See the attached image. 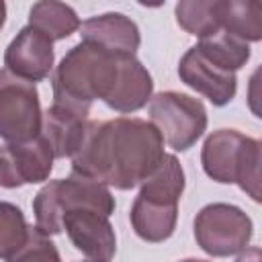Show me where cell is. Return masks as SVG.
Wrapping results in <instances>:
<instances>
[{
    "instance_id": "obj_23",
    "label": "cell",
    "mask_w": 262,
    "mask_h": 262,
    "mask_svg": "<svg viewBox=\"0 0 262 262\" xmlns=\"http://www.w3.org/2000/svg\"><path fill=\"white\" fill-rule=\"evenodd\" d=\"M235 262H262L260 248H244Z\"/></svg>"
},
{
    "instance_id": "obj_26",
    "label": "cell",
    "mask_w": 262,
    "mask_h": 262,
    "mask_svg": "<svg viewBox=\"0 0 262 262\" xmlns=\"http://www.w3.org/2000/svg\"><path fill=\"white\" fill-rule=\"evenodd\" d=\"M86 262H96V260H86Z\"/></svg>"
},
{
    "instance_id": "obj_18",
    "label": "cell",
    "mask_w": 262,
    "mask_h": 262,
    "mask_svg": "<svg viewBox=\"0 0 262 262\" xmlns=\"http://www.w3.org/2000/svg\"><path fill=\"white\" fill-rule=\"evenodd\" d=\"M29 27L45 35L51 43L70 37L80 29V18L76 10L63 2L43 0L31 6L29 10Z\"/></svg>"
},
{
    "instance_id": "obj_2",
    "label": "cell",
    "mask_w": 262,
    "mask_h": 262,
    "mask_svg": "<svg viewBox=\"0 0 262 262\" xmlns=\"http://www.w3.org/2000/svg\"><path fill=\"white\" fill-rule=\"evenodd\" d=\"M121 53H113L96 43L80 41L59 61L51 88L53 98L92 106L98 98L106 102L119 76Z\"/></svg>"
},
{
    "instance_id": "obj_6",
    "label": "cell",
    "mask_w": 262,
    "mask_h": 262,
    "mask_svg": "<svg viewBox=\"0 0 262 262\" xmlns=\"http://www.w3.org/2000/svg\"><path fill=\"white\" fill-rule=\"evenodd\" d=\"M252 219L235 205L213 203L194 217V239L203 252L223 258L242 252L252 239Z\"/></svg>"
},
{
    "instance_id": "obj_21",
    "label": "cell",
    "mask_w": 262,
    "mask_h": 262,
    "mask_svg": "<svg viewBox=\"0 0 262 262\" xmlns=\"http://www.w3.org/2000/svg\"><path fill=\"white\" fill-rule=\"evenodd\" d=\"M29 227L23 211L6 201H0V258H10L27 239Z\"/></svg>"
},
{
    "instance_id": "obj_13",
    "label": "cell",
    "mask_w": 262,
    "mask_h": 262,
    "mask_svg": "<svg viewBox=\"0 0 262 262\" xmlns=\"http://www.w3.org/2000/svg\"><path fill=\"white\" fill-rule=\"evenodd\" d=\"M82 41L96 43L113 53L135 55L141 37L137 25L119 12H106L100 16H92L80 25Z\"/></svg>"
},
{
    "instance_id": "obj_4",
    "label": "cell",
    "mask_w": 262,
    "mask_h": 262,
    "mask_svg": "<svg viewBox=\"0 0 262 262\" xmlns=\"http://www.w3.org/2000/svg\"><path fill=\"white\" fill-rule=\"evenodd\" d=\"M76 209H96L111 217L115 199L102 182L72 172L68 178L47 182L37 192L33 201L35 227L45 235H55L61 231L63 215Z\"/></svg>"
},
{
    "instance_id": "obj_7",
    "label": "cell",
    "mask_w": 262,
    "mask_h": 262,
    "mask_svg": "<svg viewBox=\"0 0 262 262\" xmlns=\"http://www.w3.org/2000/svg\"><path fill=\"white\" fill-rule=\"evenodd\" d=\"M41 104L33 82L6 68L0 70V137L8 143L27 141L41 133Z\"/></svg>"
},
{
    "instance_id": "obj_12",
    "label": "cell",
    "mask_w": 262,
    "mask_h": 262,
    "mask_svg": "<svg viewBox=\"0 0 262 262\" xmlns=\"http://www.w3.org/2000/svg\"><path fill=\"white\" fill-rule=\"evenodd\" d=\"M53 43L27 25L6 47L4 66L10 74L35 84L49 76L53 68Z\"/></svg>"
},
{
    "instance_id": "obj_1",
    "label": "cell",
    "mask_w": 262,
    "mask_h": 262,
    "mask_svg": "<svg viewBox=\"0 0 262 262\" xmlns=\"http://www.w3.org/2000/svg\"><path fill=\"white\" fill-rule=\"evenodd\" d=\"M70 158L72 172L90 176L104 186L129 190L156 170L164 158V139L143 119L88 121L84 137Z\"/></svg>"
},
{
    "instance_id": "obj_19",
    "label": "cell",
    "mask_w": 262,
    "mask_h": 262,
    "mask_svg": "<svg viewBox=\"0 0 262 262\" xmlns=\"http://www.w3.org/2000/svg\"><path fill=\"white\" fill-rule=\"evenodd\" d=\"M196 49L207 59H211L213 63H217L219 68H223L227 72H237L250 59L248 43L225 33V31H217V33L201 39L196 43Z\"/></svg>"
},
{
    "instance_id": "obj_14",
    "label": "cell",
    "mask_w": 262,
    "mask_h": 262,
    "mask_svg": "<svg viewBox=\"0 0 262 262\" xmlns=\"http://www.w3.org/2000/svg\"><path fill=\"white\" fill-rule=\"evenodd\" d=\"M151 90L154 82L143 63L135 55H121L119 76L106 104L117 113H135L151 100Z\"/></svg>"
},
{
    "instance_id": "obj_25",
    "label": "cell",
    "mask_w": 262,
    "mask_h": 262,
    "mask_svg": "<svg viewBox=\"0 0 262 262\" xmlns=\"http://www.w3.org/2000/svg\"><path fill=\"white\" fill-rule=\"evenodd\" d=\"M180 262H207V260H196V258H186V260H180Z\"/></svg>"
},
{
    "instance_id": "obj_15",
    "label": "cell",
    "mask_w": 262,
    "mask_h": 262,
    "mask_svg": "<svg viewBox=\"0 0 262 262\" xmlns=\"http://www.w3.org/2000/svg\"><path fill=\"white\" fill-rule=\"evenodd\" d=\"M129 217L135 233L141 239L158 244L168 239L174 233L176 219H178V205H162V203H151L137 196Z\"/></svg>"
},
{
    "instance_id": "obj_10",
    "label": "cell",
    "mask_w": 262,
    "mask_h": 262,
    "mask_svg": "<svg viewBox=\"0 0 262 262\" xmlns=\"http://www.w3.org/2000/svg\"><path fill=\"white\" fill-rule=\"evenodd\" d=\"M88 113L90 106L53 98L41 119V135L49 143L53 158H70L76 151L88 125Z\"/></svg>"
},
{
    "instance_id": "obj_22",
    "label": "cell",
    "mask_w": 262,
    "mask_h": 262,
    "mask_svg": "<svg viewBox=\"0 0 262 262\" xmlns=\"http://www.w3.org/2000/svg\"><path fill=\"white\" fill-rule=\"evenodd\" d=\"M8 262H61V258L49 235L41 233L37 227H29L25 244L8 258Z\"/></svg>"
},
{
    "instance_id": "obj_24",
    "label": "cell",
    "mask_w": 262,
    "mask_h": 262,
    "mask_svg": "<svg viewBox=\"0 0 262 262\" xmlns=\"http://www.w3.org/2000/svg\"><path fill=\"white\" fill-rule=\"evenodd\" d=\"M4 20H6V4H4V2L0 0V29H2Z\"/></svg>"
},
{
    "instance_id": "obj_17",
    "label": "cell",
    "mask_w": 262,
    "mask_h": 262,
    "mask_svg": "<svg viewBox=\"0 0 262 262\" xmlns=\"http://www.w3.org/2000/svg\"><path fill=\"white\" fill-rule=\"evenodd\" d=\"M184 190V170L176 156L164 154L156 170L141 182V190L137 196L162 203V205H178V199Z\"/></svg>"
},
{
    "instance_id": "obj_9",
    "label": "cell",
    "mask_w": 262,
    "mask_h": 262,
    "mask_svg": "<svg viewBox=\"0 0 262 262\" xmlns=\"http://www.w3.org/2000/svg\"><path fill=\"white\" fill-rule=\"evenodd\" d=\"M66 229L70 242L90 260L111 262L117 252L115 229L108 215L96 209H76L63 215L61 231Z\"/></svg>"
},
{
    "instance_id": "obj_16",
    "label": "cell",
    "mask_w": 262,
    "mask_h": 262,
    "mask_svg": "<svg viewBox=\"0 0 262 262\" xmlns=\"http://www.w3.org/2000/svg\"><path fill=\"white\" fill-rule=\"evenodd\" d=\"M221 31L242 39H262V2L258 0H217Z\"/></svg>"
},
{
    "instance_id": "obj_5",
    "label": "cell",
    "mask_w": 262,
    "mask_h": 262,
    "mask_svg": "<svg viewBox=\"0 0 262 262\" xmlns=\"http://www.w3.org/2000/svg\"><path fill=\"white\" fill-rule=\"evenodd\" d=\"M149 123L176 151H186L207 129V111L199 98L182 92H160L149 100Z\"/></svg>"
},
{
    "instance_id": "obj_11",
    "label": "cell",
    "mask_w": 262,
    "mask_h": 262,
    "mask_svg": "<svg viewBox=\"0 0 262 262\" xmlns=\"http://www.w3.org/2000/svg\"><path fill=\"white\" fill-rule=\"evenodd\" d=\"M178 76L186 86L209 98L215 106H223L231 102L237 90L235 72H227L217 63H213L211 59H207L196 49V45L182 55L178 63Z\"/></svg>"
},
{
    "instance_id": "obj_8",
    "label": "cell",
    "mask_w": 262,
    "mask_h": 262,
    "mask_svg": "<svg viewBox=\"0 0 262 262\" xmlns=\"http://www.w3.org/2000/svg\"><path fill=\"white\" fill-rule=\"evenodd\" d=\"M53 151L39 133L27 141H12L0 147V186L18 188L49 178L53 170Z\"/></svg>"
},
{
    "instance_id": "obj_20",
    "label": "cell",
    "mask_w": 262,
    "mask_h": 262,
    "mask_svg": "<svg viewBox=\"0 0 262 262\" xmlns=\"http://www.w3.org/2000/svg\"><path fill=\"white\" fill-rule=\"evenodd\" d=\"M176 20L186 33L199 39L221 31L217 0H182L176 4Z\"/></svg>"
},
{
    "instance_id": "obj_3",
    "label": "cell",
    "mask_w": 262,
    "mask_h": 262,
    "mask_svg": "<svg viewBox=\"0 0 262 262\" xmlns=\"http://www.w3.org/2000/svg\"><path fill=\"white\" fill-rule=\"evenodd\" d=\"M203 170L221 184H237L252 201H260V141L235 129H219L205 139Z\"/></svg>"
}]
</instances>
